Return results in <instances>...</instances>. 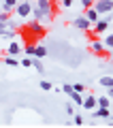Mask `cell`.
Returning <instances> with one entry per match:
<instances>
[{"instance_id":"obj_1","label":"cell","mask_w":113,"mask_h":128,"mask_svg":"<svg viewBox=\"0 0 113 128\" xmlns=\"http://www.w3.org/2000/svg\"><path fill=\"white\" fill-rule=\"evenodd\" d=\"M32 15L36 17V22H47V19L54 15V4L51 0H36V6L32 9Z\"/></svg>"},{"instance_id":"obj_2","label":"cell","mask_w":113,"mask_h":128,"mask_svg":"<svg viewBox=\"0 0 113 128\" xmlns=\"http://www.w3.org/2000/svg\"><path fill=\"white\" fill-rule=\"evenodd\" d=\"M94 9L98 11L100 15L111 13V11H113V0H96V2H94Z\"/></svg>"},{"instance_id":"obj_3","label":"cell","mask_w":113,"mask_h":128,"mask_svg":"<svg viewBox=\"0 0 113 128\" xmlns=\"http://www.w3.org/2000/svg\"><path fill=\"white\" fill-rule=\"evenodd\" d=\"M28 32L34 34L36 38H41V36H45V26H43L41 22H30L28 24Z\"/></svg>"},{"instance_id":"obj_4","label":"cell","mask_w":113,"mask_h":128,"mask_svg":"<svg viewBox=\"0 0 113 128\" xmlns=\"http://www.w3.org/2000/svg\"><path fill=\"white\" fill-rule=\"evenodd\" d=\"M32 9H34V6H32L30 2H19V4L15 6V13H17L19 17L26 19V17H30V15H32Z\"/></svg>"},{"instance_id":"obj_5","label":"cell","mask_w":113,"mask_h":128,"mask_svg":"<svg viewBox=\"0 0 113 128\" xmlns=\"http://www.w3.org/2000/svg\"><path fill=\"white\" fill-rule=\"evenodd\" d=\"M72 26H75V28H79V30H90V28L94 26V24H92L90 19H88L86 15H83V17H77V19H75V22H72Z\"/></svg>"},{"instance_id":"obj_6","label":"cell","mask_w":113,"mask_h":128,"mask_svg":"<svg viewBox=\"0 0 113 128\" xmlns=\"http://www.w3.org/2000/svg\"><path fill=\"white\" fill-rule=\"evenodd\" d=\"M96 105H98V96L88 94L86 98H83V107H86L88 111H94V109H96Z\"/></svg>"},{"instance_id":"obj_7","label":"cell","mask_w":113,"mask_h":128,"mask_svg":"<svg viewBox=\"0 0 113 128\" xmlns=\"http://www.w3.org/2000/svg\"><path fill=\"white\" fill-rule=\"evenodd\" d=\"M109 26H111L109 19H98V22L94 24V32H96V34H102V32L109 30Z\"/></svg>"},{"instance_id":"obj_8","label":"cell","mask_w":113,"mask_h":128,"mask_svg":"<svg viewBox=\"0 0 113 128\" xmlns=\"http://www.w3.org/2000/svg\"><path fill=\"white\" fill-rule=\"evenodd\" d=\"M17 4H19V0H4V2H2V11H6V13H13Z\"/></svg>"},{"instance_id":"obj_9","label":"cell","mask_w":113,"mask_h":128,"mask_svg":"<svg viewBox=\"0 0 113 128\" xmlns=\"http://www.w3.org/2000/svg\"><path fill=\"white\" fill-rule=\"evenodd\" d=\"M86 17L90 19L92 24H96V22H98V19H100V13H98V11H96V9H94V6H92V9H88V11H86Z\"/></svg>"},{"instance_id":"obj_10","label":"cell","mask_w":113,"mask_h":128,"mask_svg":"<svg viewBox=\"0 0 113 128\" xmlns=\"http://www.w3.org/2000/svg\"><path fill=\"white\" fill-rule=\"evenodd\" d=\"M90 49H92V51H96V54H102V51H104V43L96 38V41H92V43H90Z\"/></svg>"},{"instance_id":"obj_11","label":"cell","mask_w":113,"mask_h":128,"mask_svg":"<svg viewBox=\"0 0 113 128\" xmlns=\"http://www.w3.org/2000/svg\"><path fill=\"white\" fill-rule=\"evenodd\" d=\"M92 115H94V120H96V118H109L111 113H109V109H104V107H98V109L92 111Z\"/></svg>"},{"instance_id":"obj_12","label":"cell","mask_w":113,"mask_h":128,"mask_svg":"<svg viewBox=\"0 0 113 128\" xmlns=\"http://www.w3.org/2000/svg\"><path fill=\"white\" fill-rule=\"evenodd\" d=\"M19 51H22V45L13 41V43L9 45V49H6V54H9V56H19Z\"/></svg>"},{"instance_id":"obj_13","label":"cell","mask_w":113,"mask_h":128,"mask_svg":"<svg viewBox=\"0 0 113 128\" xmlns=\"http://www.w3.org/2000/svg\"><path fill=\"white\" fill-rule=\"evenodd\" d=\"M72 98V102H75V105H79V107H83V96H81V92H70V94H68Z\"/></svg>"},{"instance_id":"obj_14","label":"cell","mask_w":113,"mask_h":128,"mask_svg":"<svg viewBox=\"0 0 113 128\" xmlns=\"http://www.w3.org/2000/svg\"><path fill=\"white\" fill-rule=\"evenodd\" d=\"M98 107L109 109V107H111V98H109V96H98Z\"/></svg>"},{"instance_id":"obj_15","label":"cell","mask_w":113,"mask_h":128,"mask_svg":"<svg viewBox=\"0 0 113 128\" xmlns=\"http://www.w3.org/2000/svg\"><path fill=\"white\" fill-rule=\"evenodd\" d=\"M32 66H34L38 73H45V66H43V62H41V58H32Z\"/></svg>"},{"instance_id":"obj_16","label":"cell","mask_w":113,"mask_h":128,"mask_svg":"<svg viewBox=\"0 0 113 128\" xmlns=\"http://www.w3.org/2000/svg\"><path fill=\"white\" fill-rule=\"evenodd\" d=\"M98 83H100L102 88H113V77H100Z\"/></svg>"},{"instance_id":"obj_17","label":"cell","mask_w":113,"mask_h":128,"mask_svg":"<svg viewBox=\"0 0 113 128\" xmlns=\"http://www.w3.org/2000/svg\"><path fill=\"white\" fill-rule=\"evenodd\" d=\"M45 56H47V47H43V45H36L34 58H45Z\"/></svg>"},{"instance_id":"obj_18","label":"cell","mask_w":113,"mask_h":128,"mask_svg":"<svg viewBox=\"0 0 113 128\" xmlns=\"http://www.w3.org/2000/svg\"><path fill=\"white\" fill-rule=\"evenodd\" d=\"M2 62H4V64H9V66H17V64H22L17 58H13V56H6V58L2 60Z\"/></svg>"},{"instance_id":"obj_19","label":"cell","mask_w":113,"mask_h":128,"mask_svg":"<svg viewBox=\"0 0 113 128\" xmlns=\"http://www.w3.org/2000/svg\"><path fill=\"white\" fill-rule=\"evenodd\" d=\"M24 51H26V56H34V51H36V45H32V43H26Z\"/></svg>"},{"instance_id":"obj_20","label":"cell","mask_w":113,"mask_h":128,"mask_svg":"<svg viewBox=\"0 0 113 128\" xmlns=\"http://www.w3.org/2000/svg\"><path fill=\"white\" fill-rule=\"evenodd\" d=\"M102 43H104V47H107V49H111V51H113V32H111V34H109L107 38H104Z\"/></svg>"},{"instance_id":"obj_21","label":"cell","mask_w":113,"mask_h":128,"mask_svg":"<svg viewBox=\"0 0 113 128\" xmlns=\"http://www.w3.org/2000/svg\"><path fill=\"white\" fill-rule=\"evenodd\" d=\"M72 90H75V92H81V94H83V92H86V86H83V83H72Z\"/></svg>"},{"instance_id":"obj_22","label":"cell","mask_w":113,"mask_h":128,"mask_svg":"<svg viewBox=\"0 0 113 128\" xmlns=\"http://www.w3.org/2000/svg\"><path fill=\"white\" fill-rule=\"evenodd\" d=\"M62 92H64V94H70V92H75V90H72L70 83H64V86H62Z\"/></svg>"},{"instance_id":"obj_23","label":"cell","mask_w":113,"mask_h":128,"mask_svg":"<svg viewBox=\"0 0 113 128\" xmlns=\"http://www.w3.org/2000/svg\"><path fill=\"white\" fill-rule=\"evenodd\" d=\"M41 90H45V92L47 90H54V86H51L49 81H41Z\"/></svg>"},{"instance_id":"obj_24","label":"cell","mask_w":113,"mask_h":128,"mask_svg":"<svg viewBox=\"0 0 113 128\" xmlns=\"http://www.w3.org/2000/svg\"><path fill=\"white\" fill-rule=\"evenodd\" d=\"M94 2H96V0H81V4L86 6V9H92V6H94Z\"/></svg>"},{"instance_id":"obj_25","label":"cell","mask_w":113,"mask_h":128,"mask_svg":"<svg viewBox=\"0 0 113 128\" xmlns=\"http://www.w3.org/2000/svg\"><path fill=\"white\" fill-rule=\"evenodd\" d=\"M9 19H11V13H6V11L0 13V22H9Z\"/></svg>"},{"instance_id":"obj_26","label":"cell","mask_w":113,"mask_h":128,"mask_svg":"<svg viewBox=\"0 0 113 128\" xmlns=\"http://www.w3.org/2000/svg\"><path fill=\"white\" fill-rule=\"evenodd\" d=\"M22 66L30 68V66H32V58H24V60H22Z\"/></svg>"},{"instance_id":"obj_27","label":"cell","mask_w":113,"mask_h":128,"mask_svg":"<svg viewBox=\"0 0 113 128\" xmlns=\"http://www.w3.org/2000/svg\"><path fill=\"white\" fill-rule=\"evenodd\" d=\"M4 30H9V24H6V22H0V32H4Z\"/></svg>"},{"instance_id":"obj_28","label":"cell","mask_w":113,"mask_h":128,"mask_svg":"<svg viewBox=\"0 0 113 128\" xmlns=\"http://www.w3.org/2000/svg\"><path fill=\"white\" fill-rule=\"evenodd\" d=\"M66 113H68V115H72V113H75V107L68 105V107H66Z\"/></svg>"},{"instance_id":"obj_29","label":"cell","mask_w":113,"mask_h":128,"mask_svg":"<svg viewBox=\"0 0 113 128\" xmlns=\"http://www.w3.org/2000/svg\"><path fill=\"white\" fill-rule=\"evenodd\" d=\"M75 124H83V118H81V115H75Z\"/></svg>"},{"instance_id":"obj_30","label":"cell","mask_w":113,"mask_h":128,"mask_svg":"<svg viewBox=\"0 0 113 128\" xmlns=\"http://www.w3.org/2000/svg\"><path fill=\"white\" fill-rule=\"evenodd\" d=\"M107 96H109V98L113 100V88H107Z\"/></svg>"},{"instance_id":"obj_31","label":"cell","mask_w":113,"mask_h":128,"mask_svg":"<svg viewBox=\"0 0 113 128\" xmlns=\"http://www.w3.org/2000/svg\"><path fill=\"white\" fill-rule=\"evenodd\" d=\"M72 4V0H62V6H70Z\"/></svg>"},{"instance_id":"obj_32","label":"cell","mask_w":113,"mask_h":128,"mask_svg":"<svg viewBox=\"0 0 113 128\" xmlns=\"http://www.w3.org/2000/svg\"><path fill=\"white\" fill-rule=\"evenodd\" d=\"M19 2H30V0H19Z\"/></svg>"},{"instance_id":"obj_33","label":"cell","mask_w":113,"mask_h":128,"mask_svg":"<svg viewBox=\"0 0 113 128\" xmlns=\"http://www.w3.org/2000/svg\"><path fill=\"white\" fill-rule=\"evenodd\" d=\"M111 120H113V118H111Z\"/></svg>"}]
</instances>
